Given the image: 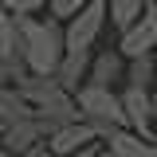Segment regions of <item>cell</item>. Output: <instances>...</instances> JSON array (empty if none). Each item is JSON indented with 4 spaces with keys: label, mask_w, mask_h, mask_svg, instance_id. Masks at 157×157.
<instances>
[{
    "label": "cell",
    "mask_w": 157,
    "mask_h": 157,
    "mask_svg": "<svg viewBox=\"0 0 157 157\" xmlns=\"http://www.w3.org/2000/svg\"><path fill=\"white\" fill-rule=\"evenodd\" d=\"M20 28V55L32 75L55 78L67 59V28L51 16H16Z\"/></svg>",
    "instance_id": "1"
},
{
    "label": "cell",
    "mask_w": 157,
    "mask_h": 157,
    "mask_svg": "<svg viewBox=\"0 0 157 157\" xmlns=\"http://www.w3.org/2000/svg\"><path fill=\"white\" fill-rule=\"evenodd\" d=\"M20 94L32 102V110H36L39 122H47L51 126V137L63 130V126H71V122H82V110H78V98L71 90H63V82L59 78H43V75H28L24 82H16Z\"/></svg>",
    "instance_id": "2"
},
{
    "label": "cell",
    "mask_w": 157,
    "mask_h": 157,
    "mask_svg": "<svg viewBox=\"0 0 157 157\" xmlns=\"http://www.w3.org/2000/svg\"><path fill=\"white\" fill-rule=\"evenodd\" d=\"M75 98H78V110H82V122H90V126L98 130V137L106 134V130H130V126H126V110H122V94H118V90L86 82Z\"/></svg>",
    "instance_id": "3"
},
{
    "label": "cell",
    "mask_w": 157,
    "mask_h": 157,
    "mask_svg": "<svg viewBox=\"0 0 157 157\" xmlns=\"http://www.w3.org/2000/svg\"><path fill=\"white\" fill-rule=\"evenodd\" d=\"M110 24V0H90L67 28V51H98V39Z\"/></svg>",
    "instance_id": "4"
},
{
    "label": "cell",
    "mask_w": 157,
    "mask_h": 157,
    "mask_svg": "<svg viewBox=\"0 0 157 157\" xmlns=\"http://www.w3.org/2000/svg\"><path fill=\"white\" fill-rule=\"evenodd\" d=\"M118 51L126 59H141V55H153L157 51V4L149 0V12L137 20L130 32L118 36Z\"/></svg>",
    "instance_id": "5"
},
{
    "label": "cell",
    "mask_w": 157,
    "mask_h": 157,
    "mask_svg": "<svg viewBox=\"0 0 157 157\" xmlns=\"http://www.w3.org/2000/svg\"><path fill=\"white\" fill-rule=\"evenodd\" d=\"M51 141V126L47 122H39V118H32V122H20V126H12L8 134L0 137V149L8 157H24V153H36V149H43Z\"/></svg>",
    "instance_id": "6"
},
{
    "label": "cell",
    "mask_w": 157,
    "mask_h": 157,
    "mask_svg": "<svg viewBox=\"0 0 157 157\" xmlns=\"http://www.w3.org/2000/svg\"><path fill=\"white\" fill-rule=\"evenodd\" d=\"M118 94H122L126 126H130L134 134H141V137H149V141H153L157 118H153V98H149V90H141V86H122Z\"/></svg>",
    "instance_id": "7"
},
{
    "label": "cell",
    "mask_w": 157,
    "mask_h": 157,
    "mask_svg": "<svg viewBox=\"0 0 157 157\" xmlns=\"http://www.w3.org/2000/svg\"><path fill=\"white\" fill-rule=\"evenodd\" d=\"M94 141H102V137H98V130L90 122H71V126H63V130L47 141V153L51 157H75L78 149H86V145H94Z\"/></svg>",
    "instance_id": "8"
},
{
    "label": "cell",
    "mask_w": 157,
    "mask_h": 157,
    "mask_svg": "<svg viewBox=\"0 0 157 157\" xmlns=\"http://www.w3.org/2000/svg\"><path fill=\"white\" fill-rule=\"evenodd\" d=\"M102 149H106V157H157V141L134 134V130H106Z\"/></svg>",
    "instance_id": "9"
},
{
    "label": "cell",
    "mask_w": 157,
    "mask_h": 157,
    "mask_svg": "<svg viewBox=\"0 0 157 157\" xmlns=\"http://www.w3.org/2000/svg\"><path fill=\"white\" fill-rule=\"evenodd\" d=\"M126 67H130V59L122 55L118 47H98L86 82H94V86H110V90H114V82H126Z\"/></svg>",
    "instance_id": "10"
},
{
    "label": "cell",
    "mask_w": 157,
    "mask_h": 157,
    "mask_svg": "<svg viewBox=\"0 0 157 157\" xmlns=\"http://www.w3.org/2000/svg\"><path fill=\"white\" fill-rule=\"evenodd\" d=\"M36 110H32V102L20 94V86H0V137L8 134L12 126L20 122H32Z\"/></svg>",
    "instance_id": "11"
},
{
    "label": "cell",
    "mask_w": 157,
    "mask_h": 157,
    "mask_svg": "<svg viewBox=\"0 0 157 157\" xmlns=\"http://www.w3.org/2000/svg\"><path fill=\"white\" fill-rule=\"evenodd\" d=\"M90 63H94V51H67V59H63V67H59V75H55L63 82V90L78 94L86 86V78H90Z\"/></svg>",
    "instance_id": "12"
},
{
    "label": "cell",
    "mask_w": 157,
    "mask_h": 157,
    "mask_svg": "<svg viewBox=\"0 0 157 157\" xmlns=\"http://www.w3.org/2000/svg\"><path fill=\"white\" fill-rule=\"evenodd\" d=\"M145 12H149V0H110V28L122 36V32H130Z\"/></svg>",
    "instance_id": "13"
},
{
    "label": "cell",
    "mask_w": 157,
    "mask_h": 157,
    "mask_svg": "<svg viewBox=\"0 0 157 157\" xmlns=\"http://www.w3.org/2000/svg\"><path fill=\"white\" fill-rule=\"evenodd\" d=\"M126 86H141V90H153V86H157V55L130 59V67H126Z\"/></svg>",
    "instance_id": "14"
},
{
    "label": "cell",
    "mask_w": 157,
    "mask_h": 157,
    "mask_svg": "<svg viewBox=\"0 0 157 157\" xmlns=\"http://www.w3.org/2000/svg\"><path fill=\"white\" fill-rule=\"evenodd\" d=\"M90 0H51V8H47V16L51 20H59V24H71V20L86 8Z\"/></svg>",
    "instance_id": "15"
},
{
    "label": "cell",
    "mask_w": 157,
    "mask_h": 157,
    "mask_svg": "<svg viewBox=\"0 0 157 157\" xmlns=\"http://www.w3.org/2000/svg\"><path fill=\"white\" fill-rule=\"evenodd\" d=\"M4 8L12 16H39V12L51 8V0H4Z\"/></svg>",
    "instance_id": "16"
},
{
    "label": "cell",
    "mask_w": 157,
    "mask_h": 157,
    "mask_svg": "<svg viewBox=\"0 0 157 157\" xmlns=\"http://www.w3.org/2000/svg\"><path fill=\"white\" fill-rule=\"evenodd\" d=\"M149 98H153V118H157V86L149 90Z\"/></svg>",
    "instance_id": "17"
},
{
    "label": "cell",
    "mask_w": 157,
    "mask_h": 157,
    "mask_svg": "<svg viewBox=\"0 0 157 157\" xmlns=\"http://www.w3.org/2000/svg\"><path fill=\"white\" fill-rule=\"evenodd\" d=\"M43 157H51V153H47V149H43Z\"/></svg>",
    "instance_id": "18"
},
{
    "label": "cell",
    "mask_w": 157,
    "mask_h": 157,
    "mask_svg": "<svg viewBox=\"0 0 157 157\" xmlns=\"http://www.w3.org/2000/svg\"><path fill=\"white\" fill-rule=\"evenodd\" d=\"M0 157H8V153H4V149H0Z\"/></svg>",
    "instance_id": "19"
},
{
    "label": "cell",
    "mask_w": 157,
    "mask_h": 157,
    "mask_svg": "<svg viewBox=\"0 0 157 157\" xmlns=\"http://www.w3.org/2000/svg\"><path fill=\"white\" fill-rule=\"evenodd\" d=\"M153 141H157V130H153Z\"/></svg>",
    "instance_id": "20"
},
{
    "label": "cell",
    "mask_w": 157,
    "mask_h": 157,
    "mask_svg": "<svg viewBox=\"0 0 157 157\" xmlns=\"http://www.w3.org/2000/svg\"><path fill=\"white\" fill-rule=\"evenodd\" d=\"M0 86H8V82H0Z\"/></svg>",
    "instance_id": "21"
},
{
    "label": "cell",
    "mask_w": 157,
    "mask_h": 157,
    "mask_svg": "<svg viewBox=\"0 0 157 157\" xmlns=\"http://www.w3.org/2000/svg\"><path fill=\"white\" fill-rule=\"evenodd\" d=\"M0 4H4V0H0Z\"/></svg>",
    "instance_id": "22"
},
{
    "label": "cell",
    "mask_w": 157,
    "mask_h": 157,
    "mask_svg": "<svg viewBox=\"0 0 157 157\" xmlns=\"http://www.w3.org/2000/svg\"><path fill=\"white\" fill-rule=\"evenodd\" d=\"M153 55H157V51H153Z\"/></svg>",
    "instance_id": "23"
},
{
    "label": "cell",
    "mask_w": 157,
    "mask_h": 157,
    "mask_svg": "<svg viewBox=\"0 0 157 157\" xmlns=\"http://www.w3.org/2000/svg\"><path fill=\"white\" fill-rule=\"evenodd\" d=\"M102 157H106V153H102Z\"/></svg>",
    "instance_id": "24"
},
{
    "label": "cell",
    "mask_w": 157,
    "mask_h": 157,
    "mask_svg": "<svg viewBox=\"0 0 157 157\" xmlns=\"http://www.w3.org/2000/svg\"><path fill=\"white\" fill-rule=\"evenodd\" d=\"M153 4H157V0H153Z\"/></svg>",
    "instance_id": "25"
}]
</instances>
